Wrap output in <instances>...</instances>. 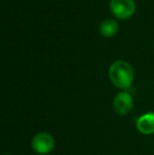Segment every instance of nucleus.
Here are the masks:
<instances>
[{
	"mask_svg": "<svg viewBox=\"0 0 154 155\" xmlns=\"http://www.w3.org/2000/svg\"><path fill=\"white\" fill-rule=\"evenodd\" d=\"M109 77L112 84L118 89H128L134 79V71L130 63L125 60H116L109 69Z\"/></svg>",
	"mask_w": 154,
	"mask_h": 155,
	"instance_id": "obj_1",
	"label": "nucleus"
},
{
	"mask_svg": "<svg viewBox=\"0 0 154 155\" xmlns=\"http://www.w3.org/2000/svg\"><path fill=\"white\" fill-rule=\"evenodd\" d=\"M55 147V140L53 136L47 132H40L32 139V149L38 154L47 155L53 151Z\"/></svg>",
	"mask_w": 154,
	"mask_h": 155,
	"instance_id": "obj_2",
	"label": "nucleus"
},
{
	"mask_svg": "<svg viewBox=\"0 0 154 155\" xmlns=\"http://www.w3.org/2000/svg\"><path fill=\"white\" fill-rule=\"evenodd\" d=\"M110 8L117 18L127 19L135 11V2L134 0H110Z\"/></svg>",
	"mask_w": 154,
	"mask_h": 155,
	"instance_id": "obj_3",
	"label": "nucleus"
},
{
	"mask_svg": "<svg viewBox=\"0 0 154 155\" xmlns=\"http://www.w3.org/2000/svg\"><path fill=\"white\" fill-rule=\"evenodd\" d=\"M133 98L127 92H120L113 100V108L118 115H127L133 109Z\"/></svg>",
	"mask_w": 154,
	"mask_h": 155,
	"instance_id": "obj_4",
	"label": "nucleus"
},
{
	"mask_svg": "<svg viewBox=\"0 0 154 155\" xmlns=\"http://www.w3.org/2000/svg\"><path fill=\"white\" fill-rule=\"evenodd\" d=\"M136 128L140 133L150 135L154 133V113H146L136 119Z\"/></svg>",
	"mask_w": 154,
	"mask_h": 155,
	"instance_id": "obj_5",
	"label": "nucleus"
},
{
	"mask_svg": "<svg viewBox=\"0 0 154 155\" xmlns=\"http://www.w3.org/2000/svg\"><path fill=\"white\" fill-rule=\"evenodd\" d=\"M118 31V25L113 19H106L99 25V32L105 37H112Z\"/></svg>",
	"mask_w": 154,
	"mask_h": 155,
	"instance_id": "obj_6",
	"label": "nucleus"
},
{
	"mask_svg": "<svg viewBox=\"0 0 154 155\" xmlns=\"http://www.w3.org/2000/svg\"><path fill=\"white\" fill-rule=\"evenodd\" d=\"M4 155H11V154H4Z\"/></svg>",
	"mask_w": 154,
	"mask_h": 155,
	"instance_id": "obj_7",
	"label": "nucleus"
}]
</instances>
